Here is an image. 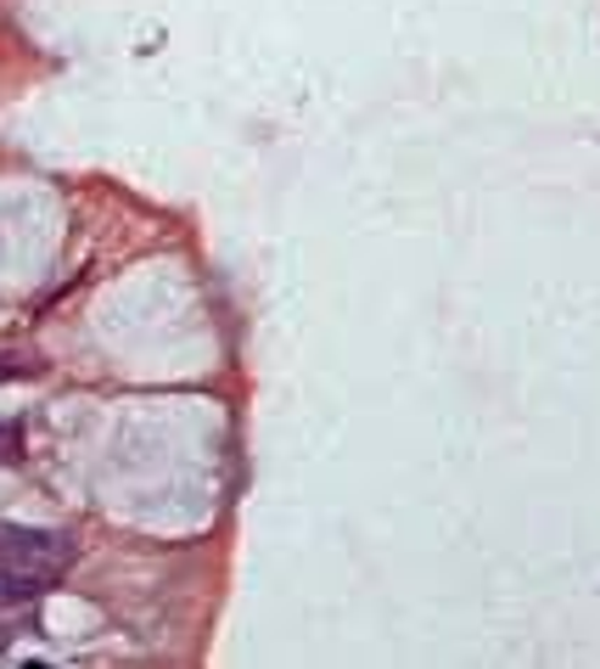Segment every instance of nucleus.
<instances>
[{"label":"nucleus","mask_w":600,"mask_h":669,"mask_svg":"<svg viewBox=\"0 0 600 669\" xmlns=\"http://www.w3.org/2000/svg\"><path fill=\"white\" fill-rule=\"evenodd\" d=\"M79 557L73 535L63 529H29V523H0V568H23L39 580H57V573Z\"/></svg>","instance_id":"1"},{"label":"nucleus","mask_w":600,"mask_h":669,"mask_svg":"<svg viewBox=\"0 0 600 669\" xmlns=\"http://www.w3.org/2000/svg\"><path fill=\"white\" fill-rule=\"evenodd\" d=\"M45 591L39 573H23V568H0V607H34Z\"/></svg>","instance_id":"2"},{"label":"nucleus","mask_w":600,"mask_h":669,"mask_svg":"<svg viewBox=\"0 0 600 669\" xmlns=\"http://www.w3.org/2000/svg\"><path fill=\"white\" fill-rule=\"evenodd\" d=\"M34 371H39V360H34V355H18V349L0 355V382H18V377H34Z\"/></svg>","instance_id":"3"},{"label":"nucleus","mask_w":600,"mask_h":669,"mask_svg":"<svg viewBox=\"0 0 600 669\" xmlns=\"http://www.w3.org/2000/svg\"><path fill=\"white\" fill-rule=\"evenodd\" d=\"M18 456H23V427L0 422V461H18Z\"/></svg>","instance_id":"4"},{"label":"nucleus","mask_w":600,"mask_h":669,"mask_svg":"<svg viewBox=\"0 0 600 669\" xmlns=\"http://www.w3.org/2000/svg\"><path fill=\"white\" fill-rule=\"evenodd\" d=\"M12 647V625H0V653H7Z\"/></svg>","instance_id":"5"}]
</instances>
